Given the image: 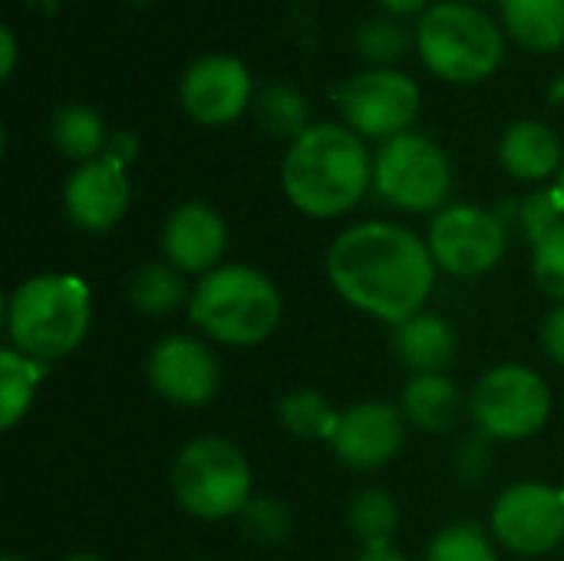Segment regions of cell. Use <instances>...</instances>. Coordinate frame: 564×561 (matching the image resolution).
<instances>
[{
    "label": "cell",
    "instance_id": "6da1fadb",
    "mask_svg": "<svg viewBox=\"0 0 564 561\" xmlns=\"http://www.w3.org/2000/svg\"><path fill=\"white\" fill-rule=\"evenodd\" d=\"M327 278L347 304L397 327L426 311L436 261L416 231L393 222H360L334 238Z\"/></svg>",
    "mask_w": 564,
    "mask_h": 561
},
{
    "label": "cell",
    "instance_id": "7a4b0ae2",
    "mask_svg": "<svg viewBox=\"0 0 564 561\" xmlns=\"http://www.w3.org/2000/svg\"><path fill=\"white\" fill-rule=\"evenodd\" d=\"M373 182L367 139L344 122H314L281 162V188L307 218H340L357 208Z\"/></svg>",
    "mask_w": 564,
    "mask_h": 561
},
{
    "label": "cell",
    "instance_id": "3957f363",
    "mask_svg": "<svg viewBox=\"0 0 564 561\" xmlns=\"http://www.w3.org/2000/svg\"><path fill=\"white\" fill-rule=\"evenodd\" d=\"M89 321V288L76 274H33L20 281L7 301L10 347L43 364L69 357L86 341Z\"/></svg>",
    "mask_w": 564,
    "mask_h": 561
},
{
    "label": "cell",
    "instance_id": "277c9868",
    "mask_svg": "<svg viewBox=\"0 0 564 561\" xmlns=\"http://www.w3.org/2000/svg\"><path fill=\"white\" fill-rule=\"evenodd\" d=\"M284 314L274 281L251 265H221L208 271L188 301L192 324L215 344L254 347L264 344Z\"/></svg>",
    "mask_w": 564,
    "mask_h": 561
},
{
    "label": "cell",
    "instance_id": "5b68a950",
    "mask_svg": "<svg viewBox=\"0 0 564 561\" xmlns=\"http://www.w3.org/2000/svg\"><path fill=\"white\" fill-rule=\"evenodd\" d=\"M416 50L426 69L446 83H482L506 60V33L469 0L433 3L416 23Z\"/></svg>",
    "mask_w": 564,
    "mask_h": 561
},
{
    "label": "cell",
    "instance_id": "8992f818",
    "mask_svg": "<svg viewBox=\"0 0 564 561\" xmlns=\"http://www.w3.org/2000/svg\"><path fill=\"white\" fill-rule=\"evenodd\" d=\"M172 493L175 503L195 519H235L251 503V466L231 440L198 436L175 456Z\"/></svg>",
    "mask_w": 564,
    "mask_h": 561
},
{
    "label": "cell",
    "instance_id": "52a82bcc",
    "mask_svg": "<svg viewBox=\"0 0 564 561\" xmlns=\"http://www.w3.org/2000/svg\"><path fill=\"white\" fill-rule=\"evenodd\" d=\"M373 188L403 212H443L453 192L449 155L420 132H403L373 155Z\"/></svg>",
    "mask_w": 564,
    "mask_h": 561
},
{
    "label": "cell",
    "instance_id": "ba28073f",
    "mask_svg": "<svg viewBox=\"0 0 564 561\" xmlns=\"http://www.w3.org/2000/svg\"><path fill=\"white\" fill-rule=\"evenodd\" d=\"M469 410L482 436L519 443L535 433L552 417V390L532 367L499 364L479 377L469 397Z\"/></svg>",
    "mask_w": 564,
    "mask_h": 561
},
{
    "label": "cell",
    "instance_id": "9c48e42d",
    "mask_svg": "<svg viewBox=\"0 0 564 561\" xmlns=\"http://www.w3.org/2000/svg\"><path fill=\"white\" fill-rule=\"evenodd\" d=\"M423 106L420 86L403 69H360L337 89V109L344 126H350L360 139L390 142L416 122Z\"/></svg>",
    "mask_w": 564,
    "mask_h": 561
},
{
    "label": "cell",
    "instance_id": "30bf717a",
    "mask_svg": "<svg viewBox=\"0 0 564 561\" xmlns=\"http://www.w3.org/2000/svg\"><path fill=\"white\" fill-rule=\"evenodd\" d=\"M436 268L453 278L489 274L509 248L506 225L496 212L479 205H446L426 235Z\"/></svg>",
    "mask_w": 564,
    "mask_h": 561
},
{
    "label": "cell",
    "instance_id": "8fae6325",
    "mask_svg": "<svg viewBox=\"0 0 564 561\" xmlns=\"http://www.w3.org/2000/svg\"><path fill=\"white\" fill-rule=\"evenodd\" d=\"M496 542L522 559H539L564 542V489L516 483L502 489L489 516Z\"/></svg>",
    "mask_w": 564,
    "mask_h": 561
},
{
    "label": "cell",
    "instance_id": "7c38bea8",
    "mask_svg": "<svg viewBox=\"0 0 564 561\" xmlns=\"http://www.w3.org/2000/svg\"><path fill=\"white\" fill-rule=\"evenodd\" d=\"M178 99L192 122L228 126L254 103L251 73L238 56L228 53L202 56L185 69L178 83Z\"/></svg>",
    "mask_w": 564,
    "mask_h": 561
},
{
    "label": "cell",
    "instance_id": "4fadbf2b",
    "mask_svg": "<svg viewBox=\"0 0 564 561\" xmlns=\"http://www.w3.org/2000/svg\"><path fill=\"white\" fill-rule=\"evenodd\" d=\"M145 377L162 400L175 407H205L218 390V360L205 341L169 334L149 350Z\"/></svg>",
    "mask_w": 564,
    "mask_h": 561
},
{
    "label": "cell",
    "instance_id": "5bb4252c",
    "mask_svg": "<svg viewBox=\"0 0 564 561\" xmlns=\"http://www.w3.org/2000/svg\"><path fill=\"white\" fill-rule=\"evenodd\" d=\"M406 440V417L393 403L364 400L340 413L330 450L347 470L373 473L393 463Z\"/></svg>",
    "mask_w": 564,
    "mask_h": 561
},
{
    "label": "cell",
    "instance_id": "9a60e30c",
    "mask_svg": "<svg viewBox=\"0 0 564 561\" xmlns=\"http://www.w3.org/2000/svg\"><path fill=\"white\" fill-rule=\"evenodd\" d=\"M132 202L126 165H119L109 155H99L93 162H83L69 172L63 185V208L73 228L86 235H102L116 228Z\"/></svg>",
    "mask_w": 564,
    "mask_h": 561
},
{
    "label": "cell",
    "instance_id": "2e32d148",
    "mask_svg": "<svg viewBox=\"0 0 564 561\" xmlns=\"http://www.w3.org/2000/svg\"><path fill=\"white\" fill-rule=\"evenodd\" d=\"M228 248L225 218L205 202H182L162 228V255L182 274H208L221 268Z\"/></svg>",
    "mask_w": 564,
    "mask_h": 561
},
{
    "label": "cell",
    "instance_id": "e0dca14e",
    "mask_svg": "<svg viewBox=\"0 0 564 561\" xmlns=\"http://www.w3.org/2000/svg\"><path fill=\"white\" fill-rule=\"evenodd\" d=\"M499 162L519 182H545L562 172V139L542 119H519L499 139Z\"/></svg>",
    "mask_w": 564,
    "mask_h": 561
},
{
    "label": "cell",
    "instance_id": "ac0fdd59",
    "mask_svg": "<svg viewBox=\"0 0 564 561\" xmlns=\"http://www.w3.org/2000/svg\"><path fill=\"white\" fill-rule=\"evenodd\" d=\"M393 354L413 377L443 374V367L456 357V331L446 317L420 311L416 317L393 327Z\"/></svg>",
    "mask_w": 564,
    "mask_h": 561
},
{
    "label": "cell",
    "instance_id": "d6986e66",
    "mask_svg": "<svg viewBox=\"0 0 564 561\" xmlns=\"http://www.w3.org/2000/svg\"><path fill=\"white\" fill-rule=\"evenodd\" d=\"M506 33L529 53L564 50V0H499Z\"/></svg>",
    "mask_w": 564,
    "mask_h": 561
},
{
    "label": "cell",
    "instance_id": "ffe728a7",
    "mask_svg": "<svg viewBox=\"0 0 564 561\" xmlns=\"http://www.w3.org/2000/svg\"><path fill=\"white\" fill-rule=\"evenodd\" d=\"M459 390L446 374H416L406 380L400 410L403 417L420 427L423 433H443L456 423L459 417Z\"/></svg>",
    "mask_w": 564,
    "mask_h": 561
},
{
    "label": "cell",
    "instance_id": "44dd1931",
    "mask_svg": "<svg viewBox=\"0 0 564 561\" xmlns=\"http://www.w3.org/2000/svg\"><path fill=\"white\" fill-rule=\"evenodd\" d=\"M50 139L66 159L83 165V162H93V159L106 155L112 136L106 132V122L93 106L66 103L50 119Z\"/></svg>",
    "mask_w": 564,
    "mask_h": 561
},
{
    "label": "cell",
    "instance_id": "7402d4cb",
    "mask_svg": "<svg viewBox=\"0 0 564 561\" xmlns=\"http://www.w3.org/2000/svg\"><path fill=\"white\" fill-rule=\"evenodd\" d=\"M43 360H33L13 347L0 350V430H13L26 417L36 387L43 384Z\"/></svg>",
    "mask_w": 564,
    "mask_h": 561
},
{
    "label": "cell",
    "instance_id": "603a6c76",
    "mask_svg": "<svg viewBox=\"0 0 564 561\" xmlns=\"http://www.w3.org/2000/svg\"><path fill=\"white\" fill-rule=\"evenodd\" d=\"M185 301H192V294L185 291V274L169 261H145L129 281V304L139 314L162 317L182 308Z\"/></svg>",
    "mask_w": 564,
    "mask_h": 561
},
{
    "label": "cell",
    "instance_id": "cb8c5ba5",
    "mask_svg": "<svg viewBox=\"0 0 564 561\" xmlns=\"http://www.w3.org/2000/svg\"><path fill=\"white\" fill-rule=\"evenodd\" d=\"M254 116L268 136L288 139V142L301 139L314 126L304 93L291 83H268L254 96Z\"/></svg>",
    "mask_w": 564,
    "mask_h": 561
},
{
    "label": "cell",
    "instance_id": "d4e9b609",
    "mask_svg": "<svg viewBox=\"0 0 564 561\" xmlns=\"http://www.w3.org/2000/svg\"><path fill=\"white\" fill-rule=\"evenodd\" d=\"M347 522L364 549H390L397 526H400V506L383 489H364L350 503Z\"/></svg>",
    "mask_w": 564,
    "mask_h": 561
},
{
    "label": "cell",
    "instance_id": "484cf974",
    "mask_svg": "<svg viewBox=\"0 0 564 561\" xmlns=\"http://www.w3.org/2000/svg\"><path fill=\"white\" fill-rule=\"evenodd\" d=\"M281 427L301 440H334L340 413L330 407V400L317 390H291L278 403Z\"/></svg>",
    "mask_w": 564,
    "mask_h": 561
},
{
    "label": "cell",
    "instance_id": "4316f807",
    "mask_svg": "<svg viewBox=\"0 0 564 561\" xmlns=\"http://www.w3.org/2000/svg\"><path fill=\"white\" fill-rule=\"evenodd\" d=\"M416 43V33H410L397 17H373V20H364L357 26V36H354V46H357V56L370 66V69H387L393 66L397 60L406 56V50Z\"/></svg>",
    "mask_w": 564,
    "mask_h": 561
},
{
    "label": "cell",
    "instance_id": "83f0119b",
    "mask_svg": "<svg viewBox=\"0 0 564 561\" xmlns=\"http://www.w3.org/2000/svg\"><path fill=\"white\" fill-rule=\"evenodd\" d=\"M423 561H499L492 539L476 522L446 526L426 549Z\"/></svg>",
    "mask_w": 564,
    "mask_h": 561
},
{
    "label": "cell",
    "instance_id": "f1b7e54d",
    "mask_svg": "<svg viewBox=\"0 0 564 561\" xmlns=\"http://www.w3.org/2000/svg\"><path fill=\"white\" fill-rule=\"evenodd\" d=\"M238 519H241L245 536H248L254 546H264V549L281 546V542L291 536V529H294V519H291L288 506H284L281 499H274V496L251 499Z\"/></svg>",
    "mask_w": 564,
    "mask_h": 561
},
{
    "label": "cell",
    "instance_id": "f546056e",
    "mask_svg": "<svg viewBox=\"0 0 564 561\" xmlns=\"http://www.w3.org/2000/svg\"><path fill=\"white\" fill-rule=\"evenodd\" d=\"M532 274L549 298L564 304V222L532 245Z\"/></svg>",
    "mask_w": 564,
    "mask_h": 561
},
{
    "label": "cell",
    "instance_id": "4dcf8cb0",
    "mask_svg": "<svg viewBox=\"0 0 564 561\" xmlns=\"http://www.w3.org/2000/svg\"><path fill=\"white\" fill-rule=\"evenodd\" d=\"M519 212H522L519 215L522 218V228H525L529 241L535 245V241H542L549 231H555L564 222V195L555 185L552 188H539V192H532L522 202Z\"/></svg>",
    "mask_w": 564,
    "mask_h": 561
},
{
    "label": "cell",
    "instance_id": "1f68e13d",
    "mask_svg": "<svg viewBox=\"0 0 564 561\" xmlns=\"http://www.w3.org/2000/svg\"><path fill=\"white\" fill-rule=\"evenodd\" d=\"M542 344H545V354L564 367V304L555 308L549 317H545V327H542Z\"/></svg>",
    "mask_w": 564,
    "mask_h": 561
},
{
    "label": "cell",
    "instance_id": "d6a6232c",
    "mask_svg": "<svg viewBox=\"0 0 564 561\" xmlns=\"http://www.w3.org/2000/svg\"><path fill=\"white\" fill-rule=\"evenodd\" d=\"M135 152H139V139H135L132 132H116V136L109 139V149H106V155L116 159L119 165H129V162L135 159Z\"/></svg>",
    "mask_w": 564,
    "mask_h": 561
},
{
    "label": "cell",
    "instance_id": "836d02e7",
    "mask_svg": "<svg viewBox=\"0 0 564 561\" xmlns=\"http://www.w3.org/2000/svg\"><path fill=\"white\" fill-rule=\"evenodd\" d=\"M13 66H17V36L10 26L0 30V76L10 79L13 76Z\"/></svg>",
    "mask_w": 564,
    "mask_h": 561
},
{
    "label": "cell",
    "instance_id": "e575fe53",
    "mask_svg": "<svg viewBox=\"0 0 564 561\" xmlns=\"http://www.w3.org/2000/svg\"><path fill=\"white\" fill-rule=\"evenodd\" d=\"M383 10H387V17H420V13H426L430 10V0H377Z\"/></svg>",
    "mask_w": 564,
    "mask_h": 561
},
{
    "label": "cell",
    "instance_id": "d590c367",
    "mask_svg": "<svg viewBox=\"0 0 564 561\" xmlns=\"http://www.w3.org/2000/svg\"><path fill=\"white\" fill-rule=\"evenodd\" d=\"M357 561H410V559H406L400 549H393V546H390V549H364Z\"/></svg>",
    "mask_w": 564,
    "mask_h": 561
},
{
    "label": "cell",
    "instance_id": "8d00e7d4",
    "mask_svg": "<svg viewBox=\"0 0 564 561\" xmlns=\"http://www.w3.org/2000/svg\"><path fill=\"white\" fill-rule=\"evenodd\" d=\"M63 561H102L99 555H93V552H76V555H66Z\"/></svg>",
    "mask_w": 564,
    "mask_h": 561
},
{
    "label": "cell",
    "instance_id": "74e56055",
    "mask_svg": "<svg viewBox=\"0 0 564 561\" xmlns=\"http://www.w3.org/2000/svg\"><path fill=\"white\" fill-rule=\"evenodd\" d=\"M555 188L564 195V165H562V172H558V179H555Z\"/></svg>",
    "mask_w": 564,
    "mask_h": 561
},
{
    "label": "cell",
    "instance_id": "f35d334b",
    "mask_svg": "<svg viewBox=\"0 0 564 561\" xmlns=\"http://www.w3.org/2000/svg\"><path fill=\"white\" fill-rule=\"evenodd\" d=\"M3 561H26V559H20V555H7Z\"/></svg>",
    "mask_w": 564,
    "mask_h": 561
},
{
    "label": "cell",
    "instance_id": "ab89813d",
    "mask_svg": "<svg viewBox=\"0 0 564 561\" xmlns=\"http://www.w3.org/2000/svg\"><path fill=\"white\" fill-rule=\"evenodd\" d=\"M192 561H212V559H192Z\"/></svg>",
    "mask_w": 564,
    "mask_h": 561
},
{
    "label": "cell",
    "instance_id": "60d3db41",
    "mask_svg": "<svg viewBox=\"0 0 564 561\" xmlns=\"http://www.w3.org/2000/svg\"><path fill=\"white\" fill-rule=\"evenodd\" d=\"M469 3H473V0H469ZM496 3H499V0H496Z\"/></svg>",
    "mask_w": 564,
    "mask_h": 561
}]
</instances>
